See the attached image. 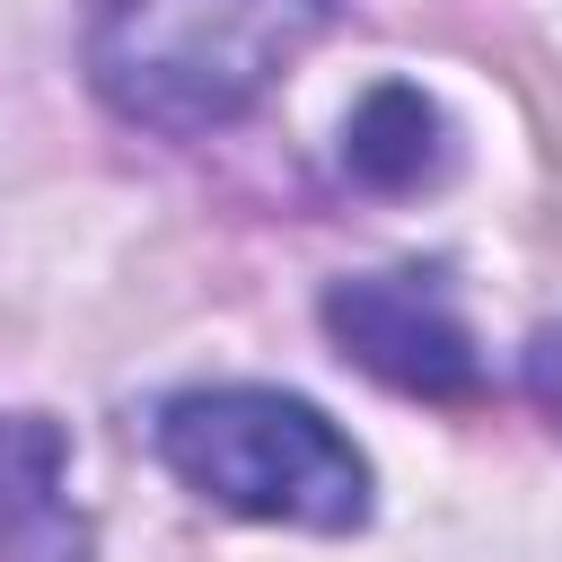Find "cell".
Instances as JSON below:
<instances>
[{"label": "cell", "instance_id": "6da1fadb", "mask_svg": "<svg viewBox=\"0 0 562 562\" xmlns=\"http://www.w3.org/2000/svg\"><path fill=\"white\" fill-rule=\"evenodd\" d=\"M158 457L184 492L307 536H351L369 518V457L281 386H193L158 413Z\"/></svg>", "mask_w": 562, "mask_h": 562}, {"label": "cell", "instance_id": "277c9868", "mask_svg": "<svg viewBox=\"0 0 562 562\" xmlns=\"http://www.w3.org/2000/svg\"><path fill=\"white\" fill-rule=\"evenodd\" d=\"M0 562H97L70 509V448L44 413H0Z\"/></svg>", "mask_w": 562, "mask_h": 562}, {"label": "cell", "instance_id": "8992f818", "mask_svg": "<svg viewBox=\"0 0 562 562\" xmlns=\"http://www.w3.org/2000/svg\"><path fill=\"white\" fill-rule=\"evenodd\" d=\"M527 395H536V413L562 430V325H544V334L527 342Z\"/></svg>", "mask_w": 562, "mask_h": 562}, {"label": "cell", "instance_id": "7a4b0ae2", "mask_svg": "<svg viewBox=\"0 0 562 562\" xmlns=\"http://www.w3.org/2000/svg\"><path fill=\"white\" fill-rule=\"evenodd\" d=\"M316 26L325 0H105L88 61L123 114L158 132H211L237 123Z\"/></svg>", "mask_w": 562, "mask_h": 562}, {"label": "cell", "instance_id": "3957f363", "mask_svg": "<svg viewBox=\"0 0 562 562\" xmlns=\"http://www.w3.org/2000/svg\"><path fill=\"white\" fill-rule=\"evenodd\" d=\"M325 334L342 360H360L369 378H386L395 395H422V404H465L483 386V360H474V334L465 316L413 281V272H360V281H334L325 290Z\"/></svg>", "mask_w": 562, "mask_h": 562}, {"label": "cell", "instance_id": "5b68a950", "mask_svg": "<svg viewBox=\"0 0 562 562\" xmlns=\"http://www.w3.org/2000/svg\"><path fill=\"white\" fill-rule=\"evenodd\" d=\"M457 158L448 140V114L413 88V79H378L351 114H342V176L360 193H422L439 184Z\"/></svg>", "mask_w": 562, "mask_h": 562}]
</instances>
